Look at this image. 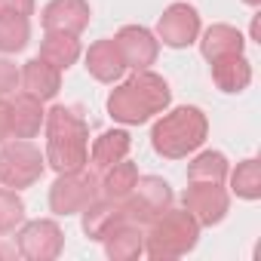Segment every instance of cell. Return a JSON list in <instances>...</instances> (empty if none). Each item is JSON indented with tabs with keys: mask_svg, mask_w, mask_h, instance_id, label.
<instances>
[{
	"mask_svg": "<svg viewBox=\"0 0 261 261\" xmlns=\"http://www.w3.org/2000/svg\"><path fill=\"white\" fill-rule=\"evenodd\" d=\"M172 101V89L169 83L154 74V71H136L129 80H123L117 89H111L108 95V114L117 123L126 126H142L148 123L154 114H163Z\"/></svg>",
	"mask_w": 261,
	"mask_h": 261,
	"instance_id": "obj_1",
	"label": "cell"
},
{
	"mask_svg": "<svg viewBox=\"0 0 261 261\" xmlns=\"http://www.w3.org/2000/svg\"><path fill=\"white\" fill-rule=\"evenodd\" d=\"M46 126V163L56 172L86 169L89 163V126L80 114L65 105H56L43 117Z\"/></svg>",
	"mask_w": 261,
	"mask_h": 261,
	"instance_id": "obj_2",
	"label": "cell"
},
{
	"mask_svg": "<svg viewBox=\"0 0 261 261\" xmlns=\"http://www.w3.org/2000/svg\"><path fill=\"white\" fill-rule=\"evenodd\" d=\"M206 133H209V120L200 108L194 105H185V108H175L169 114H163L154 129H151V145L160 157L166 160H181L188 154H194L203 142H206Z\"/></svg>",
	"mask_w": 261,
	"mask_h": 261,
	"instance_id": "obj_3",
	"label": "cell"
},
{
	"mask_svg": "<svg viewBox=\"0 0 261 261\" xmlns=\"http://www.w3.org/2000/svg\"><path fill=\"white\" fill-rule=\"evenodd\" d=\"M200 240V224L194 221V215L188 209H166L160 212L145 233V255L157 258V261H169V258H181L188 255Z\"/></svg>",
	"mask_w": 261,
	"mask_h": 261,
	"instance_id": "obj_4",
	"label": "cell"
},
{
	"mask_svg": "<svg viewBox=\"0 0 261 261\" xmlns=\"http://www.w3.org/2000/svg\"><path fill=\"white\" fill-rule=\"evenodd\" d=\"M43 169H46V157L28 139L4 142V148H0V181L7 188L13 191L31 188L34 181H40Z\"/></svg>",
	"mask_w": 261,
	"mask_h": 261,
	"instance_id": "obj_5",
	"label": "cell"
},
{
	"mask_svg": "<svg viewBox=\"0 0 261 261\" xmlns=\"http://www.w3.org/2000/svg\"><path fill=\"white\" fill-rule=\"evenodd\" d=\"M98 197V175L86 169L59 172L49 188V209L56 215H80Z\"/></svg>",
	"mask_w": 261,
	"mask_h": 261,
	"instance_id": "obj_6",
	"label": "cell"
},
{
	"mask_svg": "<svg viewBox=\"0 0 261 261\" xmlns=\"http://www.w3.org/2000/svg\"><path fill=\"white\" fill-rule=\"evenodd\" d=\"M169 206H172V188H169V181H163L157 175H139L136 188L129 191V197L123 200L126 221H133L139 227L151 224Z\"/></svg>",
	"mask_w": 261,
	"mask_h": 261,
	"instance_id": "obj_7",
	"label": "cell"
},
{
	"mask_svg": "<svg viewBox=\"0 0 261 261\" xmlns=\"http://www.w3.org/2000/svg\"><path fill=\"white\" fill-rule=\"evenodd\" d=\"M16 249L28 261H53L65 249V233L56 221L37 218V221L22 224V230L16 233Z\"/></svg>",
	"mask_w": 261,
	"mask_h": 261,
	"instance_id": "obj_8",
	"label": "cell"
},
{
	"mask_svg": "<svg viewBox=\"0 0 261 261\" xmlns=\"http://www.w3.org/2000/svg\"><path fill=\"white\" fill-rule=\"evenodd\" d=\"M181 203H185V209L194 215V221L200 227H212V224H218L227 215L230 197L215 181H191V188L185 191Z\"/></svg>",
	"mask_w": 261,
	"mask_h": 261,
	"instance_id": "obj_9",
	"label": "cell"
},
{
	"mask_svg": "<svg viewBox=\"0 0 261 261\" xmlns=\"http://www.w3.org/2000/svg\"><path fill=\"white\" fill-rule=\"evenodd\" d=\"M200 37V16L191 4H172L157 22V40L172 49H185Z\"/></svg>",
	"mask_w": 261,
	"mask_h": 261,
	"instance_id": "obj_10",
	"label": "cell"
},
{
	"mask_svg": "<svg viewBox=\"0 0 261 261\" xmlns=\"http://www.w3.org/2000/svg\"><path fill=\"white\" fill-rule=\"evenodd\" d=\"M117 46L123 53V62L126 68H133V71H148L154 62H157V53H160V40L142 28V25H126L117 31Z\"/></svg>",
	"mask_w": 261,
	"mask_h": 261,
	"instance_id": "obj_11",
	"label": "cell"
},
{
	"mask_svg": "<svg viewBox=\"0 0 261 261\" xmlns=\"http://www.w3.org/2000/svg\"><path fill=\"white\" fill-rule=\"evenodd\" d=\"M89 4L86 0H49L43 7V28L46 31H65L80 37L89 25Z\"/></svg>",
	"mask_w": 261,
	"mask_h": 261,
	"instance_id": "obj_12",
	"label": "cell"
},
{
	"mask_svg": "<svg viewBox=\"0 0 261 261\" xmlns=\"http://www.w3.org/2000/svg\"><path fill=\"white\" fill-rule=\"evenodd\" d=\"M83 233L89 237V240H95V243H101L117 224H123L126 221V212H123V203H117V200H108V197H95L83 212Z\"/></svg>",
	"mask_w": 261,
	"mask_h": 261,
	"instance_id": "obj_13",
	"label": "cell"
},
{
	"mask_svg": "<svg viewBox=\"0 0 261 261\" xmlns=\"http://www.w3.org/2000/svg\"><path fill=\"white\" fill-rule=\"evenodd\" d=\"M19 86H22L28 95H34V98H40V101H49V98H56L59 89H62V71L53 68L49 62H43V59L37 56V59L25 62V68L19 71Z\"/></svg>",
	"mask_w": 261,
	"mask_h": 261,
	"instance_id": "obj_14",
	"label": "cell"
},
{
	"mask_svg": "<svg viewBox=\"0 0 261 261\" xmlns=\"http://www.w3.org/2000/svg\"><path fill=\"white\" fill-rule=\"evenodd\" d=\"M43 101L22 92L10 101V139H34L43 126Z\"/></svg>",
	"mask_w": 261,
	"mask_h": 261,
	"instance_id": "obj_15",
	"label": "cell"
},
{
	"mask_svg": "<svg viewBox=\"0 0 261 261\" xmlns=\"http://www.w3.org/2000/svg\"><path fill=\"white\" fill-rule=\"evenodd\" d=\"M86 71L98 80V83H117L126 71V62H123V53L117 46V40H98L89 46L86 53Z\"/></svg>",
	"mask_w": 261,
	"mask_h": 261,
	"instance_id": "obj_16",
	"label": "cell"
},
{
	"mask_svg": "<svg viewBox=\"0 0 261 261\" xmlns=\"http://www.w3.org/2000/svg\"><path fill=\"white\" fill-rule=\"evenodd\" d=\"M129 148H133V139H129L126 129H108V133H101L92 142V148H89V166H92V172L98 175L108 166L126 160Z\"/></svg>",
	"mask_w": 261,
	"mask_h": 261,
	"instance_id": "obj_17",
	"label": "cell"
},
{
	"mask_svg": "<svg viewBox=\"0 0 261 261\" xmlns=\"http://www.w3.org/2000/svg\"><path fill=\"white\" fill-rule=\"evenodd\" d=\"M101 243H105V255L111 261H133L145 252V230L133 221H123Z\"/></svg>",
	"mask_w": 261,
	"mask_h": 261,
	"instance_id": "obj_18",
	"label": "cell"
},
{
	"mask_svg": "<svg viewBox=\"0 0 261 261\" xmlns=\"http://www.w3.org/2000/svg\"><path fill=\"white\" fill-rule=\"evenodd\" d=\"M209 65H212V80L221 92H243L252 83V65L243 59V53L221 56Z\"/></svg>",
	"mask_w": 261,
	"mask_h": 261,
	"instance_id": "obj_19",
	"label": "cell"
},
{
	"mask_svg": "<svg viewBox=\"0 0 261 261\" xmlns=\"http://www.w3.org/2000/svg\"><path fill=\"white\" fill-rule=\"evenodd\" d=\"M136 181H139V166L129 160H120V163L108 166L105 172H98V194L123 203L129 197V191L136 188Z\"/></svg>",
	"mask_w": 261,
	"mask_h": 261,
	"instance_id": "obj_20",
	"label": "cell"
},
{
	"mask_svg": "<svg viewBox=\"0 0 261 261\" xmlns=\"http://www.w3.org/2000/svg\"><path fill=\"white\" fill-rule=\"evenodd\" d=\"M40 59L59 71H68L80 59V40L74 34H65V31H46L40 40Z\"/></svg>",
	"mask_w": 261,
	"mask_h": 261,
	"instance_id": "obj_21",
	"label": "cell"
},
{
	"mask_svg": "<svg viewBox=\"0 0 261 261\" xmlns=\"http://www.w3.org/2000/svg\"><path fill=\"white\" fill-rule=\"evenodd\" d=\"M243 46H246V37L233 25H212V28H206V34L200 40V53H203L206 62H215L221 56L243 53Z\"/></svg>",
	"mask_w": 261,
	"mask_h": 261,
	"instance_id": "obj_22",
	"label": "cell"
},
{
	"mask_svg": "<svg viewBox=\"0 0 261 261\" xmlns=\"http://www.w3.org/2000/svg\"><path fill=\"white\" fill-rule=\"evenodd\" d=\"M230 172V163L221 151H203L188 163V181H215L221 185Z\"/></svg>",
	"mask_w": 261,
	"mask_h": 261,
	"instance_id": "obj_23",
	"label": "cell"
},
{
	"mask_svg": "<svg viewBox=\"0 0 261 261\" xmlns=\"http://www.w3.org/2000/svg\"><path fill=\"white\" fill-rule=\"evenodd\" d=\"M230 175V191L243 200H258L261 197V163L258 160H243L237 163Z\"/></svg>",
	"mask_w": 261,
	"mask_h": 261,
	"instance_id": "obj_24",
	"label": "cell"
},
{
	"mask_svg": "<svg viewBox=\"0 0 261 261\" xmlns=\"http://www.w3.org/2000/svg\"><path fill=\"white\" fill-rule=\"evenodd\" d=\"M31 40L28 19L19 16H0V53H22Z\"/></svg>",
	"mask_w": 261,
	"mask_h": 261,
	"instance_id": "obj_25",
	"label": "cell"
},
{
	"mask_svg": "<svg viewBox=\"0 0 261 261\" xmlns=\"http://www.w3.org/2000/svg\"><path fill=\"white\" fill-rule=\"evenodd\" d=\"M25 221V203L13 188H0V233H13Z\"/></svg>",
	"mask_w": 261,
	"mask_h": 261,
	"instance_id": "obj_26",
	"label": "cell"
},
{
	"mask_svg": "<svg viewBox=\"0 0 261 261\" xmlns=\"http://www.w3.org/2000/svg\"><path fill=\"white\" fill-rule=\"evenodd\" d=\"M16 86H19V68H16V62L0 59V98L10 95Z\"/></svg>",
	"mask_w": 261,
	"mask_h": 261,
	"instance_id": "obj_27",
	"label": "cell"
},
{
	"mask_svg": "<svg viewBox=\"0 0 261 261\" xmlns=\"http://www.w3.org/2000/svg\"><path fill=\"white\" fill-rule=\"evenodd\" d=\"M31 13H34V0H0V16L28 19Z\"/></svg>",
	"mask_w": 261,
	"mask_h": 261,
	"instance_id": "obj_28",
	"label": "cell"
},
{
	"mask_svg": "<svg viewBox=\"0 0 261 261\" xmlns=\"http://www.w3.org/2000/svg\"><path fill=\"white\" fill-rule=\"evenodd\" d=\"M10 139V101L0 98V145Z\"/></svg>",
	"mask_w": 261,
	"mask_h": 261,
	"instance_id": "obj_29",
	"label": "cell"
},
{
	"mask_svg": "<svg viewBox=\"0 0 261 261\" xmlns=\"http://www.w3.org/2000/svg\"><path fill=\"white\" fill-rule=\"evenodd\" d=\"M243 4H249V7H258V4H261V0H243Z\"/></svg>",
	"mask_w": 261,
	"mask_h": 261,
	"instance_id": "obj_30",
	"label": "cell"
},
{
	"mask_svg": "<svg viewBox=\"0 0 261 261\" xmlns=\"http://www.w3.org/2000/svg\"><path fill=\"white\" fill-rule=\"evenodd\" d=\"M0 255H7V249H0Z\"/></svg>",
	"mask_w": 261,
	"mask_h": 261,
	"instance_id": "obj_31",
	"label": "cell"
}]
</instances>
